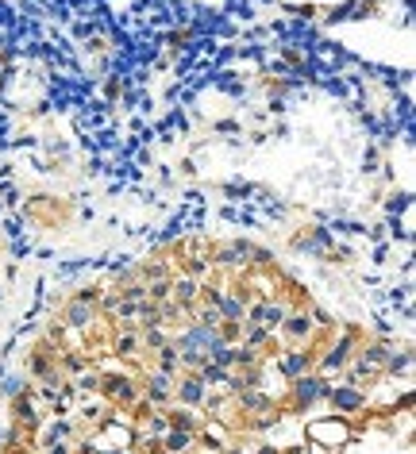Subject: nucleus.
Masks as SVG:
<instances>
[{
  "mask_svg": "<svg viewBox=\"0 0 416 454\" xmlns=\"http://www.w3.org/2000/svg\"><path fill=\"white\" fill-rule=\"evenodd\" d=\"M100 397H104V404L108 408H131V404L143 397V389H139V381L131 374H100Z\"/></svg>",
  "mask_w": 416,
  "mask_h": 454,
  "instance_id": "nucleus-1",
  "label": "nucleus"
},
{
  "mask_svg": "<svg viewBox=\"0 0 416 454\" xmlns=\"http://www.w3.org/2000/svg\"><path fill=\"white\" fill-rule=\"evenodd\" d=\"M308 439H312V446H324L328 454H339L351 443V424L343 416L316 419V424H308Z\"/></svg>",
  "mask_w": 416,
  "mask_h": 454,
  "instance_id": "nucleus-2",
  "label": "nucleus"
},
{
  "mask_svg": "<svg viewBox=\"0 0 416 454\" xmlns=\"http://www.w3.org/2000/svg\"><path fill=\"white\" fill-rule=\"evenodd\" d=\"M328 389H332V381L320 374H301L290 381V408L293 412H308L312 404H320L328 397Z\"/></svg>",
  "mask_w": 416,
  "mask_h": 454,
  "instance_id": "nucleus-3",
  "label": "nucleus"
},
{
  "mask_svg": "<svg viewBox=\"0 0 416 454\" xmlns=\"http://www.w3.org/2000/svg\"><path fill=\"white\" fill-rule=\"evenodd\" d=\"M354 347H359V331H343V335L328 343L324 354H316V366H320V377H328L332 370H347L354 358Z\"/></svg>",
  "mask_w": 416,
  "mask_h": 454,
  "instance_id": "nucleus-4",
  "label": "nucleus"
},
{
  "mask_svg": "<svg viewBox=\"0 0 416 454\" xmlns=\"http://www.w3.org/2000/svg\"><path fill=\"white\" fill-rule=\"evenodd\" d=\"M328 404H332V416H354V412H362L366 408V392L362 389H354V385H335V389H328V397H324Z\"/></svg>",
  "mask_w": 416,
  "mask_h": 454,
  "instance_id": "nucleus-5",
  "label": "nucleus"
},
{
  "mask_svg": "<svg viewBox=\"0 0 416 454\" xmlns=\"http://www.w3.org/2000/svg\"><path fill=\"white\" fill-rule=\"evenodd\" d=\"M173 401L185 404V408H200V404L208 401V385L200 381L197 374H189V370H185V374L173 377Z\"/></svg>",
  "mask_w": 416,
  "mask_h": 454,
  "instance_id": "nucleus-6",
  "label": "nucleus"
},
{
  "mask_svg": "<svg viewBox=\"0 0 416 454\" xmlns=\"http://www.w3.org/2000/svg\"><path fill=\"white\" fill-rule=\"evenodd\" d=\"M281 335L290 339V347H301L312 339V316L305 308H290L285 312V320H281Z\"/></svg>",
  "mask_w": 416,
  "mask_h": 454,
  "instance_id": "nucleus-7",
  "label": "nucleus"
},
{
  "mask_svg": "<svg viewBox=\"0 0 416 454\" xmlns=\"http://www.w3.org/2000/svg\"><path fill=\"white\" fill-rule=\"evenodd\" d=\"M97 301H85V296H73L70 304H66V312H62V320H66V328H93L97 323Z\"/></svg>",
  "mask_w": 416,
  "mask_h": 454,
  "instance_id": "nucleus-8",
  "label": "nucleus"
},
{
  "mask_svg": "<svg viewBox=\"0 0 416 454\" xmlns=\"http://www.w3.org/2000/svg\"><path fill=\"white\" fill-rule=\"evenodd\" d=\"M312 366H316V350H285V358H281V370H285V377H301V374H312Z\"/></svg>",
  "mask_w": 416,
  "mask_h": 454,
  "instance_id": "nucleus-9",
  "label": "nucleus"
},
{
  "mask_svg": "<svg viewBox=\"0 0 416 454\" xmlns=\"http://www.w3.org/2000/svg\"><path fill=\"white\" fill-rule=\"evenodd\" d=\"M12 419H16L19 428H28V431H35L39 428V412H35V401L31 397H12Z\"/></svg>",
  "mask_w": 416,
  "mask_h": 454,
  "instance_id": "nucleus-10",
  "label": "nucleus"
},
{
  "mask_svg": "<svg viewBox=\"0 0 416 454\" xmlns=\"http://www.w3.org/2000/svg\"><path fill=\"white\" fill-rule=\"evenodd\" d=\"M193 443H197V435H193V431L166 428V435H162V454H193Z\"/></svg>",
  "mask_w": 416,
  "mask_h": 454,
  "instance_id": "nucleus-11",
  "label": "nucleus"
},
{
  "mask_svg": "<svg viewBox=\"0 0 416 454\" xmlns=\"http://www.w3.org/2000/svg\"><path fill=\"white\" fill-rule=\"evenodd\" d=\"M166 424H170V428H181V431H193V435H197L200 416H197L193 408H185V404H178V408L166 412Z\"/></svg>",
  "mask_w": 416,
  "mask_h": 454,
  "instance_id": "nucleus-12",
  "label": "nucleus"
},
{
  "mask_svg": "<svg viewBox=\"0 0 416 454\" xmlns=\"http://www.w3.org/2000/svg\"><path fill=\"white\" fill-rule=\"evenodd\" d=\"M139 347H143V343H139V335H135L131 328H124L116 339H112V350H116L120 358H131V354H139Z\"/></svg>",
  "mask_w": 416,
  "mask_h": 454,
  "instance_id": "nucleus-13",
  "label": "nucleus"
},
{
  "mask_svg": "<svg viewBox=\"0 0 416 454\" xmlns=\"http://www.w3.org/2000/svg\"><path fill=\"white\" fill-rule=\"evenodd\" d=\"M73 435V428L70 424H62V419H58V424H50V428L43 431V439H39V446H50V443H66V439Z\"/></svg>",
  "mask_w": 416,
  "mask_h": 454,
  "instance_id": "nucleus-14",
  "label": "nucleus"
},
{
  "mask_svg": "<svg viewBox=\"0 0 416 454\" xmlns=\"http://www.w3.org/2000/svg\"><path fill=\"white\" fill-rule=\"evenodd\" d=\"M28 439H31V431L16 424V428H12V435H8V451H16V454H19L23 446H28Z\"/></svg>",
  "mask_w": 416,
  "mask_h": 454,
  "instance_id": "nucleus-15",
  "label": "nucleus"
},
{
  "mask_svg": "<svg viewBox=\"0 0 416 454\" xmlns=\"http://www.w3.org/2000/svg\"><path fill=\"white\" fill-rule=\"evenodd\" d=\"M4 392H8V397H19V392H23V381H19V377H12V381L4 385Z\"/></svg>",
  "mask_w": 416,
  "mask_h": 454,
  "instance_id": "nucleus-16",
  "label": "nucleus"
},
{
  "mask_svg": "<svg viewBox=\"0 0 416 454\" xmlns=\"http://www.w3.org/2000/svg\"><path fill=\"white\" fill-rule=\"evenodd\" d=\"M258 454H281V451L274 443H263V446H258Z\"/></svg>",
  "mask_w": 416,
  "mask_h": 454,
  "instance_id": "nucleus-17",
  "label": "nucleus"
},
{
  "mask_svg": "<svg viewBox=\"0 0 416 454\" xmlns=\"http://www.w3.org/2000/svg\"><path fill=\"white\" fill-rule=\"evenodd\" d=\"M220 454H247V451H243V446H224Z\"/></svg>",
  "mask_w": 416,
  "mask_h": 454,
  "instance_id": "nucleus-18",
  "label": "nucleus"
},
{
  "mask_svg": "<svg viewBox=\"0 0 416 454\" xmlns=\"http://www.w3.org/2000/svg\"><path fill=\"white\" fill-rule=\"evenodd\" d=\"M89 454H93V451H89Z\"/></svg>",
  "mask_w": 416,
  "mask_h": 454,
  "instance_id": "nucleus-19",
  "label": "nucleus"
}]
</instances>
